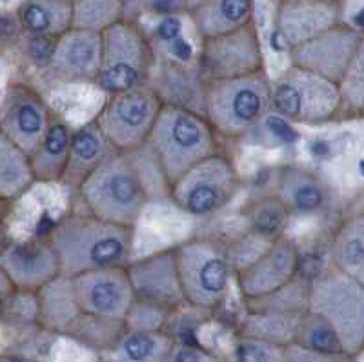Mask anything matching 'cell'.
I'll return each instance as SVG.
<instances>
[{
    "mask_svg": "<svg viewBox=\"0 0 364 362\" xmlns=\"http://www.w3.org/2000/svg\"><path fill=\"white\" fill-rule=\"evenodd\" d=\"M15 293L18 292L15 289L13 282L8 279V275L0 270V315H2V313L8 309V306L11 304Z\"/></svg>",
    "mask_w": 364,
    "mask_h": 362,
    "instance_id": "obj_43",
    "label": "cell"
},
{
    "mask_svg": "<svg viewBox=\"0 0 364 362\" xmlns=\"http://www.w3.org/2000/svg\"><path fill=\"white\" fill-rule=\"evenodd\" d=\"M168 190L184 213L208 218L220 213L235 198L240 175L232 159L217 151L182 173Z\"/></svg>",
    "mask_w": 364,
    "mask_h": 362,
    "instance_id": "obj_9",
    "label": "cell"
},
{
    "mask_svg": "<svg viewBox=\"0 0 364 362\" xmlns=\"http://www.w3.org/2000/svg\"><path fill=\"white\" fill-rule=\"evenodd\" d=\"M162 362H226V358L219 357L199 344L175 341L170 353L166 355Z\"/></svg>",
    "mask_w": 364,
    "mask_h": 362,
    "instance_id": "obj_39",
    "label": "cell"
},
{
    "mask_svg": "<svg viewBox=\"0 0 364 362\" xmlns=\"http://www.w3.org/2000/svg\"><path fill=\"white\" fill-rule=\"evenodd\" d=\"M242 217L246 218L248 230L253 235L266 243H273L284 237L291 215L275 195H262L246 202Z\"/></svg>",
    "mask_w": 364,
    "mask_h": 362,
    "instance_id": "obj_31",
    "label": "cell"
},
{
    "mask_svg": "<svg viewBox=\"0 0 364 362\" xmlns=\"http://www.w3.org/2000/svg\"><path fill=\"white\" fill-rule=\"evenodd\" d=\"M80 312L113 321H124L135 301L126 266L104 267L71 277Z\"/></svg>",
    "mask_w": 364,
    "mask_h": 362,
    "instance_id": "obj_14",
    "label": "cell"
},
{
    "mask_svg": "<svg viewBox=\"0 0 364 362\" xmlns=\"http://www.w3.org/2000/svg\"><path fill=\"white\" fill-rule=\"evenodd\" d=\"M87 211L108 223L133 228L149 193L133 151H113L77 190Z\"/></svg>",
    "mask_w": 364,
    "mask_h": 362,
    "instance_id": "obj_2",
    "label": "cell"
},
{
    "mask_svg": "<svg viewBox=\"0 0 364 362\" xmlns=\"http://www.w3.org/2000/svg\"><path fill=\"white\" fill-rule=\"evenodd\" d=\"M184 301L200 312L217 309L232 284L230 250L219 239L197 237L175 247Z\"/></svg>",
    "mask_w": 364,
    "mask_h": 362,
    "instance_id": "obj_5",
    "label": "cell"
},
{
    "mask_svg": "<svg viewBox=\"0 0 364 362\" xmlns=\"http://www.w3.org/2000/svg\"><path fill=\"white\" fill-rule=\"evenodd\" d=\"M269 112V78L266 71L245 77L208 80L204 117L217 137L245 139Z\"/></svg>",
    "mask_w": 364,
    "mask_h": 362,
    "instance_id": "obj_4",
    "label": "cell"
},
{
    "mask_svg": "<svg viewBox=\"0 0 364 362\" xmlns=\"http://www.w3.org/2000/svg\"><path fill=\"white\" fill-rule=\"evenodd\" d=\"M136 301L155 304L166 312H178L186 304L178 279L175 247L126 264Z\"/></svg>",
    "mask_w": 364,
    "mask_h": 362,
    "instance_id": "obj_15",
    "label": "cell"
},
{
    "mask_svg": "<svg viewBox=\"0 0 364 362\" xmlns=\"http://www.w3.org/2000/svg\"><path fill=\"white\" fill-rule=\"evenodd\" d=\"M48 240L64 277L126 266L132 257L133 228L108 223L95 215H68L51 228Z\"/></svg>",
    "mask_w": 364,
    "mask_h": 362,
    "instance_id": "obj_1",
    "label": "cell"
},
{
    "mask_svg": "<svg viewBox=\"0 0 364 362\" xmlns=\"http://www.w3.org/2000/svg\"><path fill=\"white\" fill-rule=\"evenodd\" d=\"M199 2H203V0H188V11H190L191 8H195Z\"/></svg>",
    "mask_w": 364,
    "mask_h": 362,
    "instance_id": "obj_47",
    "label": "cell"
},
{
    "mask_svg": "<svg viewBox=\"0 0 364 362\" xmlns=\"http://www.w3.org/2000/svg\"><path fill=\"white\" fill-rule=\"evenodd\" d=\"M206 84L197 64L164 58L149 75L148 86L155 91L162 106H173L204 115L206 110Z\"/></svg>",
    "mask_w": 364,
    "mask_h": 362,
    "instance_id": "obj_21",
    "label": "cell"
},
{
    "mask_svg": "<svg viewBox=\"0 0 364 362\" xmlns=\"http://www.w3.org/2000/svg\"><path fill=\"white\" fill-rule=\"evenodd\" d=\"M284 346L237 335L232 358L226 362H284Z\"/></svg>",
    "mask_w": 364,
    "mask_h": 362,
    "instance_id": "obj_36",
    "label": "cell"
},
{
    "mask_svg": "<svg viewBox=\"0 0 364 362\" xmlns=\"http://www.w3.org/2000/svg\"><path fill=\"white\" fill-rule=\"evenodd\" d=\"M124 329V321H113V319H102L95 317V315H87V313H80L64 335L79 341L80 344L87 346L90 350L100 353V351L108 350Z\"/></svg>",
    "mask_w": 364,
    "mask_h": 362,
    "instance_id": "obj_33",
    "label": "cell"
},
{
    "mask_svg": "<svg viewBox=\"0 0 364 362\" xmlns=\"http://www.w3.org/2000/svg\"><path fill=\"white\" fill-rule=\"evenodd\" d=\"M9 237H8V230H6V224L4 220H0V251L4 247V244L8 243Z\"/></svg>",
    "mask_w": 364,
    "mask_h": 362,
    "instance_id": "obj_45",
    "label": "cell"
},
{
    "mask_svg": "<svg viewBox=\"0 0 364 362\" xmlns=\"http://www.w3.org/2000/svg\"><path fill=\"white\" fill-rule=\"evenodd\" d=\"M9 210H11V202L0 201V220H4V218L8 217Z\"/></svg>",
    "mask_w": 364,
    "mask_h": 362,
    "instance_id": "obj_46",
    "label": "cell"
},
{
    "mask_svg": "<svg viewBox=\"0 0 364 362\" xmlns=\"http://www.w3.org/2000/svg\"><path fill=\"white\" fill-rule=\"evenodd\" d=\"M161 107L155 91L144 84L112 93L93 120L117 151H136L148 142Z\"/></svg>",
    "mask_w": 364,
    "mask_h": 362,
    "instance_id": "obj_10",
    "label": "cell"
},
{
    "mask_svg": "<svg viewBox=\"0 0 364 362\" xmlns=\"http://www.w3.org/2000/svg\"><path fill=\"white\" fill-rule=\"evenodd\" d=\"M339 86L341 107L343 112H352L363 115L364 110V73H363V53L355 58L350 70L346 71Z\"/></svg>",
    "mask_w": 364,
    "mask_h": 362,
    "instance_id": "obj_37",
    "label": "cell"
},
{
    "mask_svg": "<svg viewBox=\"0 0 364 362\" xmlns=\"http://www.w3.org/2000/svg\"><path fill=\"white\" fill-rule=\"evenodd\" d=\"M304 313V312H302ZM302 313L246 312L239 324V335L259 339L279 346L295 344L299 321Z\"/></svg>",
    "mask_w": 364,
    "mask_h": 362,
    "instance_id": "obj_29",
    "label": "cell"
},
{
    "mask_svg": "<svg viewBox=\"0 0 364 362\" xmlns=\"http://www.w3.org/2000/svg\"><path fill=\"white\" fill-rule=\"evenodd\" d=\"M100 64V33L68 29L55 38L48 70L60 82H95Z\"/></svg>",
    "mask_w": 364,
    "mask_h": 362,
    "instance_id": "obj_19",
    "label": "cell"
},
{
    "mask_svg": "<svg viewBox=\"0 0 364 362\" xmlns=\"http://www.w3.org/2000/svg\"><path fill=\"white\" fill-rule=\"evenodd\" d=\"M330 259L336 270L364 282V217L346 218L331 237Z\"/></svg>",
    "mask_w": 364,
    "mask_h": 362,
    "instance_id": "obj_28",
    "label": "cell"
},
{
    "mask_svg": "<svg viewBox=\"0 0 364 362\" xmlns=\"http://www.w3.org/2000/svg\"><path fill=\"white\" fill-rule=\"evenodd\" d=\"M15 17L26 37L55 41L71 29V0H22Z\"/></svg>",
    "mask_w": 364,
    "mask_h": 362,
    "instance_id": "obj_24",
    "label": "cell"
},
{
    "mask_svg": "<svg viewBox=\"0 0 364 362\" xmlns=\"http://www.w3.org/2000/svg\"><path fill=\"white\" fill-rule=\"evenodd\" d=\"M146 146L168 188L191 166L219 151L217 133L206 117L173 106L161 107Z\"/></svg>",
    "mask_w": 364,
    "mask_h": 362,
    "instance_id": "obj_3",
    "label": "cell"
},
{
    "mask_svg": "<svg viewBox=\"0 0 364 362\" xmlns=\"http://www.w3.org/2000/svg\"><path fill=\"white\" fill-rule=\"evenodd\" d=\"M295 344L318 353H344L336 329L317 313L306 312L301 315ZM346 355V353H344Z\"/></svg>",
    "mask_w": 364,
    "mask_h": 362,
    "instance_id": "obj_35",
    "label": "cell"
},
{
    "mask_svg": "<svg viewBox=\"0 0 364 362\" xmlns=\"http://www.w3.org/2000/svg\"><path fill=\"white\" fill-rule=\"evenodd\" d=\"M301 270V251L291 239H281L269 243L266 251L253 262L246 264L237 272V284L246 299L268 295L297 279Z\"/></svg>",
    "mask_w": 364,
    "mask_h": 362,
    "instance_id": "obj_17",
    "label": "cell"
},
{
    "mask_svg": "<svg viewBox=\"0 0 364 362\" xmlns=\"http://www.w3.org/2000/svg\"><path fill=\"white\" fill-rule=\"evenodd\" d=\"M269 112L291 124L330 122L343 113L339 86L321 75L290 66L269 82Z\"/></svg>",
    "mask_w": 364,
    "mask_h": 362,
    "instance_id": "obj_8",
    "label": "cell"
},
{
    "mask_svg": "<svg viewBox=\"0 0 364 362\" xmlns=\"http://www.w3.org/2000/svg\"><path fill=\"white\" fill-rule=\"evenodd\" d=\"M308 309L336 329L348 357L363 353L364 282L331 267L308 286Z\"/></svg>",
    "mask_w": 364,
    "mask_h": 362,
    "instance_id": "obj_7",
    "label": "cell"
},
{
    "mask_svg": "<svg viewBox=\"0 0 364 362\" xmlns=\"http://www.w3.org/2000/svg\"><path fill=\"white\" fill-rule=\"evenodd\" d=\"M273 195L294 217H318L330 211L333 190L326 179L314 168L284 164L275 171Z\"/></svg>",
    "mask_w": 364,
    "mask_h": 362,
    "instance_id": "obj_18",
    "label": "cell"
},
{
    "mask_svg": "<svg viewBox=\"0 0 364 362\" xmlns=\"http://www.w3.org/2000/svg\"><path fill=\"white\" fill-rule=\"evenodd\" d=\"M155 50L144 29L124 17L100 33V64L95 84L108 95L148 84Z\"/></svg>",
    "mask_w": 364,
    "mask_h": 362,
    "instance_id": "obj_6",
    "label": "cell"
},
{
    "mask_svg": "<svg viewBox=\"0 0 364 362\" xmlns=\"http://www.w3.org/2000/svg\"><path fill=\"white\" fill-rule=\"evenodd\" d=\"M133 8V13H155L161 17H175L188 11V0H129L126 9Z\"/></svg>",
    "mask_w": 364,
    "mask_h": 362,
    "instance_id": "obj_40",
    "label": "cell"
},
{
    "mask_svg": "<svg viewBox=\"0 0 364 362\" xmlns=\"http://www.w3.org/2000/svg\"><path fill=\"white\" fill-rule=\"evenodd\" d=\"M113 151L115 148L104 137L95 120L86 122L79 129L71 132L70 153L60 182L77 191L87 175L99 168Z\"/></svg>",
    "mask_w": 364,
    "mask_h": 362,
    "instance_id": "obj_22",
    "label": "cell"
},
{
    "mask_svg": "<svg viewBox=\"0 0 364 362\" xmlns=\"http://www.w3.org/2000/svg\"><path fill=\"white\" fill-rule=\"evenodd\" d=\"M197 68L204 80L245 77L264 70V55L255 22L219 37L203 38Z\"/></svg>",
    "mask_w": 364,
    "mask_h": 362,
    "instance_id": "obj_11",
    "label": "cell"
},
{
    "mask_svg": "<svg viewBox=\"0 0 364 362\" xmlns=\"http://www.w3.org/2000/svg\"><path fill=\"white\" fill-rule=\"evenodd\" d=\"M0 362H35L33 358L22 357V355H0Z\"/></svg>",
    "mask_w": 364,
    "mask_h": 362,
    "instance_id": "obj_44",
    "label": "cell"
},
{
    "mask_svg": "<svg viewBox=\"0 0 364 362\" xmlns=\"http://www.w3.org/2000/svg\"><path fill=\"white\" fill-rule=\"evenodd\" d=\"M255 0H203L190 9L200 38L219 37L253 21Z\"/></svg>",
    "mask_w": 364,
    "mask_h": 362,
    "instance_id": "obj_23",
    "label": "cell"
},
{
    "mask_svg": "<svg viewBox=\"0 0 364 362\" xmlns=\"http://www.w3.org/2000/svg\"><path fill=\"white\" fill-rule=\"evenodd\" d=\"M55 119L44 97L26 84L13 82L0 106V132L26 155H31Z\"/></svg>",
    "mask_w": 364,
    "mask_h": 362,
    "instance_id": "obj_13",
    "label": "cell"
},
{
    "mask_svg": "<svg viewBox=\"0 0 364 362\" xmlns=\"http://www.w3.org/2000/svg\"><path fill=\"white\" fill-rule=\"evenodd\" d=\"M284 362H355V358L344 353H318L299 344H290L284 350Z\"/></svg>",
    "mask_w": 364,
    "mask_h": 362,
    "instance_id": "obj_41",
    "label": "cell"
},
{
    "mask_svg": "<svg viewBox=\"0 0 364 362\" xmlns=\"http://www.w3.org/2000/svg\"><path fill=\"white\" fill-rule=\"evenodd\" d=\"M21 35L22 29L21 26H18L15 13H11V15H8V13H6V15H0V46H2V48L17 44Z\"/></svg>",
    "mask_w": 364,
    "mask_h": 362,
    "instance_id": "obj_42",
    "label": "cell"
},
{
    "mask_svg": "<svg viewBox=\"0 0 364 362\" xmlns=\"http://www.w3.org/2000/svg\"><path fill=\"white\" fill-rule=\"evenodd\" d=\"M336 2H343V0H336Z\"/></svg>",
    "mask_w": 364,
    "mask_h": 362,
    "instance_id": "obj_48",
    "label": "cell"
},
{
    "mask_svg": "<svg viewBox=\"0 0 364 362\" xmlns=\"http://www.w3.org/2000/svg\"><path fill=\"white\" fill-rule=\"evenodd\" d=\"M175 339L166 329L144 331L126 328L108 350L100 351L102 362H162Z\"/></svg>",
    "mask_w": 364,
    "mask_h": 362,
    "instance_id": "obj_26",
    "label": "cell"
},
{
    "mask_svg": "<svg viewBox=\"0 0 364 362\" xmlns=\"http://www.w3.org/2000/svg\"><path fill=\"white\" fill-rule=\"evenodd\" d=\"M343 22V2L336 0H279L277 35L288 48L302 44Z\"/></svg>",
    "mask_w": 364,
    "mask_h": 362,
    "instance_id": "obj_20",
    "label": "cell"
},
{
    "mask_svg": "<svg viewBox=\"0 0 364 362\" xmlns=\"http://www.w3.org/2000/svg\"><path fill=\"white\" fill-rule=\"evenodd\" d=\"M0 270L17 292L31 295L60 275L57 253L48 237L8 240L0 251Z\"/></svg>",
    "mask_w": 364,
    "mask_h": 362,
    "instance_id": "obj_16",
    "label": "cell"
},
{
    "mask_svg": "<svg viewBox=\"0 0 364 362\" xmlns=\"http://www.w3.org/2000/svg\"><path fill=\"white\" fill-rule=\"evenodd\" d=\"M126 17L124 0H71V28L102 33Z\"/></svg>",
    "mask_w": 364,
    "mask_h": 362,
    "instance_id": "obj_32",
    "label": "cell"
},
{
    "mask_svg": "<svg viewBox=\"0 0 364 362\" xmlns=\"http://www.w3.org/2000/svg\"><path fill=\"white\" fill-rule=\"evenodd\" d=\"M33 295L37 297L38 324L53 334H66V329L82 313L75 299L70 277H55Z\"/></svg>",
    "mask_w": 364,
    "mask_h": 362,
    "instance_id": "obj_25",
    "label": "cell"
},
{
    "mask_svg": "<svg viewBox=\"0 0 364 362\" xmlns=\"http://www.w3.org/2000/svg\"><path fill=\"white\" fill-rule=\"evenodd\" d=\"M70 140V126L58 119L51 120L48 132L29 155V166H31L35 182H46V184L60 182L66 169Z\"/></svg>",
    "mask_w": 364,
    "mask_h": 362,
    "instance_id": "obj_27",
    "label": "cell"
},
{
    "mask_svg": "<svg viewBox=\"0 0 364 362\" xmlns=\"http://www.w3.org/2000/svg\"><path fill=\"white\" fill-rule=\"evenodd\" d=\"M171 313L159 308L155 304H149L144 301H133L128 315L124 319V324L128 329H144V331H159L164 329L166 322Z\"/></svg>",
    "mask_w": 364,
    "mask_h": 362,
    "instance_id": "obj_38",
    "label": "cell"
},
{
    "mask_svg": "<svg viewBox=\"0 0 364 362\" xmlns=\"http://www.w3.org/2000/svg\"><path fill=\"white\" fill-rule=\"evenodd\" d=\"M33 184L29 156L0 132V201L15 202Z\"/></svg>",
    "mask_w": 364,
    "mask_h": 362,
    "instance_id": "obj_30",
    "label": "cell"
},
{
    "mask_svg": "<svg viewBox=\"0 0 364 362\" xmlns=\"http://www.w3.org/2000/svg\"><path fill=\"white\" fill-rule=\"evenodd\" d=\"M124 2H129V0H124Z\"/></svg>",
    "mask_w": 364,
    "mask_h": 362,
    "instance_id": "obj_49",
    "label": "cell"
},
{
    "mask_svg": "<svg viewBox=\"0 0 364 362\" xmlns=\"http://www.w3.org/2000/svg\"><path fill=\"white\" fill-rule=\"evenodd\" d=\"M363 31L339 22L317 37L290 50L291 66L302 68L339 84L355 58L363 53Z\"/></svg>",
    "mask_w": 364,
    "mask_h": 362,
    "instance_id": "obj_12",
    "label": "cell"
},
{
    "mask_svg": "<svg viewBox=\"0 0 364 362\" xmlns=\"http://www.w3.org/2000/svg\"><path fill=\"white\" fill-rule=\"evenodd\" d=\"M308 286L297 277L282 288L268 295L246 299V312H273V313H302L308 309Z\"/></svg>",
    "mask_w": 364,
    "mask_h": 362,
    "instance_id": "obj_34",
    "label": "cell"
}]
</instances>
